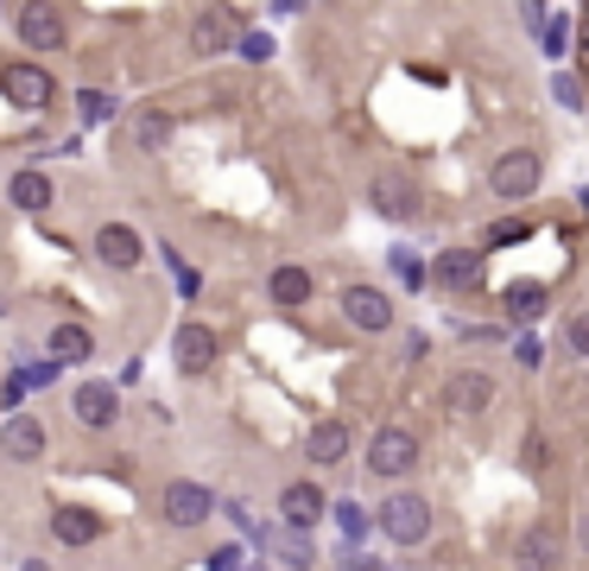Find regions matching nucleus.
<instances>
[{
  "mask_svg": "<svg viewBox=\"0 0 589 571\" xmlns=\"http://www.w3.org/2000/svg\"><path fill=\"white\" fill-rule=\"evenodd\" d=\"M374 527H381L393 546H418L432 534V502H425V495H386V508L374 515Z\"/></svg>",
  "mask_w": 589,
  "mask_h": 571,
  "instance_id": "obj_1",
  "label": "nucleus"
},
{
  "mask_svg": "<svg viewBox=\"0 0 589 571\" xmlns=\"http://www.w3.org/2000/svg\"><path fill=\"white\" fill-rule=\"evenodd\" d=\"M412 464H418V439H412L406 425H381L374 444H368V470L381 483H393V476H412Z\"/></svg>",
  "mask_w": 589,
  "mask_h": 571,
  "instance_id": "obj_2",
  "label": "nucleus"
},
{
  "mask_svg": "<svg viewBox=\"0 0 589 571\" xmlns=\"http://www.w3.org/2000/svg\"><path fill=\"white\" fill-rule=\"evenodd\" d=\"M488 184H494V197H533L538 191V153L533 147H513L488 165Z\"/></svg>",
  "mask_w": 589,
  "mask_h": 571,
  "instance_id": "obj_3",
  "label": "nucleus"
},
{
  "mask_svg": "<svg viewBox=\"0 0 589 571\" xmlns=\"http://www.w3.org/2000/svg\"><path fill=\"white\" fill-rule=\"evenodd\" d=\"M234 39H241V20H234V7H204V13L190 20V52H197V57L234 52Z\"/></svg>",
  "mask_w": 589,
  "mask_h": 571,
  "instance_id": "obj_4",
  "label": "nucleus"
},
{
  "mask_svg": "<svg viewBox=\"0 0 589 571\" xmlns=\"http://www.w3.org/2000/svg\"><path fill=\"white\" fill-rule=\"evenodd\" d=\"M20 39H26V52H64V13H57V0H26L20 7Z\"/></svg>",
  "mask_w": 589,
  "mask_h": 571,
  "instance_id": "obj_5",
  "label": "nucleus"
},
{
  "mask_svg": "<svg viewBox=\"0 0 589 571\" xmlns=\"http://www.w3.org/2000/svg\"><path fill=\"white\" fill-rule=\"evenodd\" d=\"M159 508H165V520H172V527H204V520L216 515V495H209L204 483H165Z\"/></svg>",
  "mask_w": 589,
  "mask_h": 571,
  "instance_id": "obj_6",
  "label": "nucleus"
},
{
  "mask_svg": "<svg viewBox=\"0 0 589 571\" xmlns=\"http://www.w3.org/2000/svg\"><path fill=\"white\" fill-rule=\"evenodd\" d=\"M0 96L20 108H52V71L45 64H7L0 71Z\"/></svg>",
  "mask_w": 589,
  "mask_h": 571,
  "instance_id": "obj_7",
  "label": "nucleus"
},
{
  "mask_svg": "<svg viewBox=\"0 0 589 571\" xmlns=\"http://www.w3.org/2000/svg\"><path fill=\"white\" fill-rule=\"evenodd\" d=\"M216 349H222L216 331L190 317V324H178V337H172V363H178V375H204V368L216 363Z\"/></svg>",
  "mask_w": 589,
  "mask_h": 571,
  "instance_id": "obj_8",
  "label": "nucleus"
},
{
  "mask_svg": "<svg viewBox=\"0 0 589 571\" xmlns=\"http://www.w3.org/2000/svg\"><path fill=\"white\" fill-rule=\"evenodd\" d=\"M140 255H146L140 229H128V223H102V229H96V260H102V267L133 273V267H140Z\"/></svg>",
  "mask_w": 589,
  "mask_h": 571,
  "instance_id": "obj_9",
  "label": "nucleus"
},
{
  "mask_svg": "<svg viewBox=\"0 0 589 571\" xmlns=\"http://www.w3.org/2000/svg\"><path fill=\"white\" fill-rule=\"evenodd\" d=\"M444 407L457 419H476L494 407V381H488L482 368H462V375H450V388H444Z\"/></svg>",
  "mask_w": 589,
  "mask_h": 571,
  "instance_id": "obj_10",
  "label": "nucleus"
},
{
  "mask_svg": "<svg viewBox=\"0 0 589 571\" xmlns=\"http://www.w3.org/2000/svg\"><path fill=\"white\" fill-rule=\"evenodd\" d=\"M0 457H7V464H39V457H45V425L32 413H13L0 425Z\"/></svg>",
  "mask_w": 589,
  "mask_h": 571,
  "instance_id": "obj_11",
  "label": "nucleus"
},
{
  "mask_svg": "<svg viewBox=\"0 0 589 571\" xmlns=\"http://www.w3.org/2000/svg\"><path fill=\"white\" fill-rule=\"evenodd\" d=\"M520 565H526V571H564V534H558V520H538V527H526V534H520Z\"/></svg>",
  "mask_w": 589,
  "mask_h": 571,
  "instance_id": "obj_12",
  "label": "nucleus"
},
{
  "mask_svg": "<svg viewBox=\"0 0 589 571\" xmlns=\"http://www.w3.org/2000/svg\"><path fill=\"white\" fill-rule=\"evenodd\" d=\"M52 540L57 546H96L102 540V515L83 508V502H57L52 508Z\"/></svg>",
  "mask_w": 589,
  "mask_h": 571,
  "instance_id": "obj_13",
  "label": "nucleus"
},
{
  "mask_svg": "<svg viewBox=\"0 0 589 571\" xmlns=\"http://www.w3.org/2000/svg\"><path fill=\"white\" fill-rule=\"evenodd\" d=\"M342 317H349L356 331H386V324H393V299H386L381 286H349V292H342Z\"/></svg>",
  "mask_w": 589,
  "mask_h": 571,
  "instance_id": "obj_14",
  "label": "nucleus"
},
{
  "mask_svg": "<svg viewBox=\"0 0 589 571\" xmlns=\"http://www.w3.org/2000/svg\"><path fill=\"white\" fill-rule=\"evenodd\" d=\"M70 407H77V419L89 432H108V425L121 419V394L108 388V381H83V388L70 394Z\"/></svg>",
  "mask_w": 589,
  "mask_h": 571,
  "instance_id": "obj_15",
  "label": "nucleus"
},
{
  "mask_svg": "<svg viewBox=\"0 0 589 571\" xmlns=\"http://www.w3.org/2000/svg\"><path fill=\"white\" fill-rule=\"evenodd\" d=\"M305 457L317 470H336L342 457H349V425H342V419H317L310 439H305Z\"/></svg>",
  "mask_w": 589,
  "mask_h": 571,
  "instance_id": "obj_16",
  "label": "nucleus"
},
{
  "mask_svg": "<svg viewBox=\"0 0 589 571\" xmlns=\"http://www.w3.org/2000/svg\"><path fill=\"white\" fill-rule=\"evenodd\" d=\"M432 280L444 286V292H469V286L482 280V255L476 248H444L432 267Z\"/></svg>",
  "mask_w": 589,
  "mask_h": 571,
  "instance_id": "obj_17",
  "label": "nucleus"
},
{
  "mask_svg": "<svg viewBox=\"0 0 589 571\" xmlns=\"http://www.w3.org/2000/svg\"><path fill=\"white\" fill-rule=\"evenodd\" d=\"M324 508H330V502H324V489H317V483H285V495H280L285 527H298V534H305V527H317V520H324Z\"/></svg>",
  "mask_w": 589,
  "mask_h": 571,
  "instance_id": "obj_18",
  "label": "nucleus"
},
{
  "mask_svg": "<svg viewBox=\"0 0 589 571\" xmlns=\"http://www.w3.org/2000/svg\"><path fill=\"white\" fill-rule=\"evenodd\" d=\"M7 197L26 209V216H45V209L57 204V191H52V179H45V172H13V179H7Z\"/></svg>",
  "mask_w": 589,
  "mask_h": 571,
  "instance_id": "obj_19",
  "label": "nucleus"
},
{
  "mask_svg": "<svg viewBox=\"0 0 589 571\" xmlns=\"http://www.w3.org/2000/svg\"><path fill=\"white\" fill-rule=\"evenodd\" d=\"M374 209L393 216V223H406V216H418V191L400 172H386V179H374Z\"/></svg>",
  "mask_w": 589,
  "mask_h": 571,
  "instance_id": "obj_20",
  "label": "nucleus"
},
{
  "mask_svg": "<svg viewBox=\"0 0 589 571\" xmlns=\"http://www.w3.org/2000/svg\"><path fill=\"white\" fill-rule=\"evenodd\" d=\"M89 356H96V337L83 331L77 317L52 324V363H89Z\"/></svg>",
  "mask_w": 589,
  "mask_h": 571,
  "instance_id": "obj_21",
  "label": "nucleus"
},
{
  "mask_svg": "<svg viewBox=\"0 0 589 571\" xmlns=\"http://www.w3.org/2000/svg\"><path fill=\"white\" fill-rule=\"evenodd\" d=\"M266 292H273V305H310V273L305 267H273Z\"/></svg>",
  "mask_w": 589,
  "mask_h": 571,
  "instance_id": "obj_22",
  "label": "nucleus"
},
{
  "mask_svg": "<svg viewBox=\"0 0 589 571\" xmlns=\"http://www.w3.org/2000/svg\"><path fill=\"white\" fill-rule=\"evenodd\" d=\"M165 140H172V115H165V108H140V115H133V147H140V153H159Z\"/></svg>",
  "mask_w": 589,
  "mask_h": 571,
  "instance_id": "obj_23",
  "label": "nucleus"
},
{
  "mask_svg": "<svg viewBox=\"0 0 589 571\" xmlns=\"http://www.w3.org/2000/svg\"><path fill=\"white\" fill-rule=\"evenodd\" d=\"M538 312H545V286H538V280H513L508 286V317L526 324V317H538Z\"/></svg>",
  "mask_w": 589,
  "mask_h": 571,
  "instance_id": "obj_24",
  "label": "nucleus"
},
{
  "mask_svg": "<svg viewBox=\"0 0 589 571\" xmlns=\"http://www.w3.org/2000/svg\"><path fill=\"white\" fill-rule=\"evenodd\" d=\"M77 115L96 128V121H108V115H114V96H108V89H83V96H77Z\"/></svg>",
  "mask_w": 589,
  "mask_h": 571,
  "instance_id": "obj_25",
  "label": "nucleus"
},
{
  "mask_svg": "<svg viewBox=\"0 0 589 571\" xmlns=\"http://www.w3.org/2000/svg\"><path fill=\"white\" fill-rule=\"evenodd\" d=\"M234 52L248 57V64H266V57H273V39H266V32H241V39H234Z\"/></svg>",
  "mask_w": 589,
  "mask_h": 571,
  "instance_id": "obj_26",
  "label": "nucleus"
},
{
  "mask_svg": "<svg viewBox=\"0 0 589 571\" xmlns=\"http://www.w3.org/2000/svg\"><path fill=\"white\" fill-rule=\"evenodd\" d=\"M564 343H570V356H583L589 363V312H577L570 324H564Z\"/></svg>",
  "mask_w": 589,
  "mask_h": 571,
  "instance_id": "obj_27",
  "label": "nucleus"
},
{
  "mask_svg": "<svg viewBox=\"0 0 589 571\" xmlns=\"http://www.w3.org/2000/svg\"><path fill=\"white\" fill-rule=\"evenodd\" d=\"M209 571H248V552H241V546H216V552H209Z\"/></svg>",
  "mask_w": 589,
  "mask_h": 571,
  "instance_id": "obj_28",
  "label": "nucleus"
},
{
  "mask_svg": "<svg viewBox=\"0 0 589 571\" xmlns=\"http://www.w3.org/2000/svg\"><path fill=\"white\" fill-rule=\"evenodd\" d=\"M513 363H520V368H538V363H545V343H538V337H520Z\"/></svg>",
  "mask_w": 589,
  "mask_h": 571,
  "instance_id": "obj_29",
  "label": "nucleus"
},
{
  "mask_svg": "<svg viewBox=\"0 0 589 571\" xmlns=\"http://www.w3.org/2000/svg\"><path fill=\"white\" fill-rule=\"evenodd\" d=\"M336 520H342V534H361V527H368V520H361V508H356V502H336Z\"/></svg>",
  "mask_w": 589,
  "mask_h": 571,
  "instance_id": "obj_30",
  "label": "nucleus"
},
{
  "mask_svg": "<svg viewBox=\"0 0 589 571\" xmlns=\"http://www.w3.org/2000/svg\"><path fill=\"white\" fill-rule=\"evenodd\" d=\"M558 103H564V108H583V83H577V77H558Z\"/></svg>",
  "mask_w": 589,
  "mask_h": 571,
  "instance_id": "obj_31",
  "label": "nucleus"
},
{
  "mask_svg": "<svg viewBox=\"0 0 589 571\" xmlns=\"http://www.w3.org/2000/svg\"><path fill=\"white\" fill-rule=\"evenodd\" d=\"M393 267H400V280H406V286H418V280H425V267H418L412 255H393Z\"/></svg>",
  "mask_w": 589,
  "mask_h": 571,
  "instance_id": "obj_32",
  "label": "nucleus"
},
{
  "mask_svg": "<svg viewBox=\"0 0 589 571\" xmlns=\"http://www.w3.org/2000/svg\"><path fill=\"white\" fill-rule=\"evenodd\" d=\"M520 235H526V223H494V229H488V241H520Z\"/></svg>",
  "mask_w": 589,
  "mask_h": 571,
  "instance_id": "obj_33",
  "label": "nucleus"
},
{
  "mask_svg": "<svg viewBox=\"0 0 589 571\" xmlns=\"http://www.w3.org/2000/svg\"><path fill=\"white\" fill-rule=\"evenodd\" d=\"M520 20H526V26H545V0H520Z\"/></svg>",
  "mask_w": 589,
  "mask_h": 571,
  "instance_id": "obj_34",
  "label": "nucleus"
},
{
  "mask_svg": "<svg viewBox=\"0 0 589 571\" xmlns=\"http://www.w3.org/2000/svg\"><path fill=\"white\" fill-rule=\"evenodd\" d=\"M349 571H381V565H374V559H361V552H356V559H349Z\"/></svg>",
  "mask_w": 589,
  "mask_h": 571,
  "instance_id": "obj_35",
  "label": "nucleus"
},
{
  "mask_svg": "<svg viewBox=\"0 0 589 571\" xmlns=\"http://www.w3.org/2000/svg\"><path fill=\"white\" fill-rule=\"evenodd\" d=\"M292 571H305V565H292Z\"/></svg>",
  "mask_w": 589,
  "mask_h": 571,
  "instance_id": "obj_36",
  "label": "nucleus"
}]
</instances>
